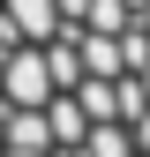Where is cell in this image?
I'll list each match as a JSON object with an SVG mask.
<instances>
[{"instance_id":"cell-1","label":"cell","mask_w":150,"mask_h":157,"mask_svg":"<svg viewBox=\"0 0 150 157\" xmlns=\"http://www.w3.org/2000/svg\"><path fill=\"white\" fill-rule=\"evenodd\" d=\"M0 157H150V0H0Z\"/></svg>"}]
</instances>
